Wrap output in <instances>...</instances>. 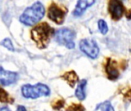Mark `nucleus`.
I'll return each mask as SVG.
<instances>
[{
	"label": "nucleus",
	"instance_id": "nucleus-2",
	"mask_svg": "<svg viewBox=\"0 0 131 111\" xmlns=\"http://www.w3.org/2000/svg\"><path fill=\"white\" fill-rule=\"evenodd\" d=\"M45 9L42 3L36 2L31 6L28 7L19 17V21L28 26L37 24L44 17Z\"/></svg>",
	"mask_w": 131,
	"mask_h": 111
},
{
	"label": "nucleus",
	"instance_id": "nucleus-3",
	"mask_svg": "<svg viewBox=\"0 0 131 111\" xmlns=\"http://www.w3.org/2000/svg\"><path fill=\"white\" fill-rule=\"evenodd\" d=\"M49 87L43 83L35 85L25 84L21 87V94L26 99H37L40 97H48L50 95Z\"/></svg>",
	"mask_w": 131,
	"mask_h": 111
},
{
	"label": "nucleus",
	"instance_id": "nucleus-11",
	"mask_svg": "<svg viewBox=\"0 0 131 111\" xmlns=\"http://www.w3.org/2000/svg\"><path fill=\"white\" fill-rule=\"evenodd\" d=\"M87 80H82L79 82L78 87L75 90V96L79 100H84L86 97V86H87Z\"/></svg>",
	"mask_w": 131,
	"mask_h": 111
},
{
	"label": "nucleus",
	"instance_id": "nucleus-19",
	"mask_svg": "<svg viewBox=\"0 0 131 111\" xmlns=\"http://www.w3.org/2000/svg\"><path fill=\"white\" fill-rule=\"evenodd\" d=\"M126 16L128 19H131V9L128 11V12L126 13Z\"/></svg>",
	"mask_w": 131,
	"mask_h": 111
},
{
	"label": "nucleus",
	"instance_id": "nucleus-17",
	"mask_svg": "<svg viewBox=\"0 0 131 111\" xmlns=\"http://www.w3.org/2000/svg\"><path fill=\"white\" fill-rule=\"evenodd\" d=\"M64 100H58V101L54 104V105L53 106V108H54V109H56V110H59L60 108H61V107L64 106Z\"/></svg>",
	"mask_w": 131,
	"mask_h": 111
},
{
	"label": "nucleus",
	"instance_id": "nucleus-13",
	"mask_svg": "<svg viewBox=\"0 0 131 111\" xmlns=\"http://www.w3.org/2000/svg\"><path fill=\"white\" fill-rule=\"evenodd\" d=\"M0 102L3 104H12L14 103V99L9 96V94L0 87Z\"/></svg>",
	"mask_w": 131,
	"mask_h": 111
},
{
	"label": "nucleus",
	"instance_id": "nucleus-18",
	"mask_svg": "<svg viewBox=\"0 0 131 111\" xmlns=\"http://www.w3.org/2000/svg\"><path fill=\"white\" fill-rule=\"evenodd\" d=\"M74 107H69L68 110H84L82 107H81L80 105H74Z\"/></svg>",
	"mask_w": 131,
	"mask_h": 111
},
{
	"label": "nucleus",
	"instance_id": "nucleus-15",
	"mask_svg": "<svg viewBox=\"0 0 131 111\" xmlns=\"http://www.w3.org/2000/svg\"><path fill=\"white\" fill-rule=\"evenodd\" d=\"M0 45H2V46H4L5 48H6L9 51H15V48L13 46V44L11 41L10 39L8 38H5L1 42H0Z\"/></svg>",
	"mask_w": 131,
	"mask_h": 111
},
{
	"label": "nucleus",
	"instance_id": "nucleus-8",
	"mask_svg": "<svg viewBox=\"0 0 131 111\" xmlns=\"http://www.w3.org/2000/svg\"><path fill=\"white\" fill-rule=\"evenodd\" d=\"M18 75L15 72L4 70L0 66V85L9 86L15 83L18 80Z\"/></svg>",
	"mask_w": 131,
	"mask_h": 111
},
{
	"label": "nucleus",
	"instance_id": "nucleus-1",
	"mask_svg": "<svg viewBox=\"0 0 131 111\" xmlns=\"http://www.w3.org/2000/svg\"><path fill=\"white\" fill-rule=\"evenodd\" d=\"M54 30L47 22L37 25L31 32V37L39 49H45L48 45L51 38L54 36Z\"/></svg>",
	"mask_w": 131,
	"mask_h": 111
},
{
	"label": "nucleus",
	"instance_id": "nucleus-14",
	"mask_svg": "<svg viewBox=\"0 0 131 111\" xmlns=\"http://www.w3.org/2000/svg\"><path fill=\"white\" fill-rule=\"evenodd\" d=\"M114 110L113 106L109 101H105L96 107V110H103V111H113Z\"/></svg>",
	"mask_w": 131,
	"mask_h": 111
},
{
	"label": "nucleus",
	"instance_id": "nucleus-6",
	"mask_svg": "<svg viewBox=\"0 0 131 111\" xmlns=\"http://www.w3.org/2000/svg\"><path fill=\"white\" fill-rule=\"evenodd\" d=\"M65 15L66 11H64L63 8L58 6L55 3H52L48 8V16L51 21H53L56 24H62L64 21Z\"/></svg>",
	"mask_w": 131,
	"mask_h": 111
},
{
	"label": "nucleus",
	"instance_id": "nucleus-4",
	"mask_svg": "<svg viewBox=\"0 0 131 111\" xmlns=\"http://www.w3.org/2000/svg\"><path fill=\"white\" fill-rule=\"evenodd\" d=\"M76 36V33L74 31L68 29L62 28L58 29L54 32L55 41L60 45L64 46L69 49L74 48V39Z\"/></svg>",
	"mask_w": 131,
	"mask_h": 111
},
{
	"label": "nucleus",
	"instance_id": "nucleus-5",
	"mask_svg": "<svg viewBox=\"0 0 131 111\" xmlns=\"http://www.w3.org/2000/svg\"><path fill=\"white\" fill-rule=\"evenodd\" d=\"M80 49L81 52L91 59H96L98 56L100 49L97 42L91 39H84L80 42Z\"/></svg>",
	"mask_w": 131,
	"mask_h": 111
},
{
	"label": "nucleus",
	"instance_id": "nucleus-12",
	"mask_svg": "<svg viewBox=\"0 0 131 111\" xmlns=\"http://www.w3.org/2000/svg\"><path fill=\"white\" fill-rule=\"evenodd\" d=\"M62 78L68 82V83L70 85L71 87H74L76 83L78 81V76L76 74L75 72L74 71H70L68 73H65L63 76Z\"/></svg>",
	"mask_w": 131,
	"mask_h": 111
},
{
	"label": "nucleus",
	"instance_id": "nucleus-16",
	"mask_svg": "<svg viewBox=\"0 0 131 111\" xmlns=\"http://www.w3.org/2000/svg\"><path fill=\"white\" fill-rule=\"evenodd\" d=\"M98 29L100 30V32L103 34L105 35L107 34V32H108V26L107 22L104 20V19H100L98 21Z\"/></svg>",
	"mask_w": 131,
	"mask_h": 111
},
{
	"label": "nucleus",
	"instance_id": "nucleus-7",
	"mask_svg": "<svg viewBox=\"0 0 131 111\" xmlns=\"http://www.w3.org/2000/svg\"><path fill=\"white\" fill-rule=\"evenodd\" d=\"M108 11L113 19L119 20L124 13V8L120 0H111L108 5Z\"/></svg>",
	"mask_w": 131,
	"mask_h": 111
},
{
	"label": "nucleus",
	"instance_id": "nucleus-9",
	"mask_svg": "<svg viewBox=\"0 0 131 111\" xmlns=\"http://www.w3.org/2000/svg\"><path fill=\"white\" fill-rule=\"evenodd\" d=\"M106 73L108 79L111 80H115L119 77V71L117 69L115 63L109 59L106 64Z\"/></svg>",
	"mask_w": 131,
	"mask_h": 111
},
{
	"label": "nucleus",
	"instance_id": "nucleus-10",
	"mask_svg": "<svg viewBox=\"0 0 131 111\" xmlns=\"http://www.w3.org/2000/svg\"><path fill=\"white\" fill-rule=\"evenodd\" d=\"M94 2L95 0H78L76 8L73 12L74 15L80 16L81 15H82L84 11H85L88 7L91 6Z\"/></svg>",
	"mask_w": 131,
	"mask_h": 111
},
{
	"label": "nucleus",
	"instance_id": "nucleus-20",
	"mask_svg": "<svg viewBox=\"0 0 131 111\" xmlns=\"http://www.w3.org/2000/svg\"><path fill=\"white\" fill-rule=\"evenodd\" d=\"M17 110H25L26 109H25L24 107L19 106V107H17Z\"/></svg>",
	"mask_w": 131,
	"mask_h": 111
}]
</instances>
